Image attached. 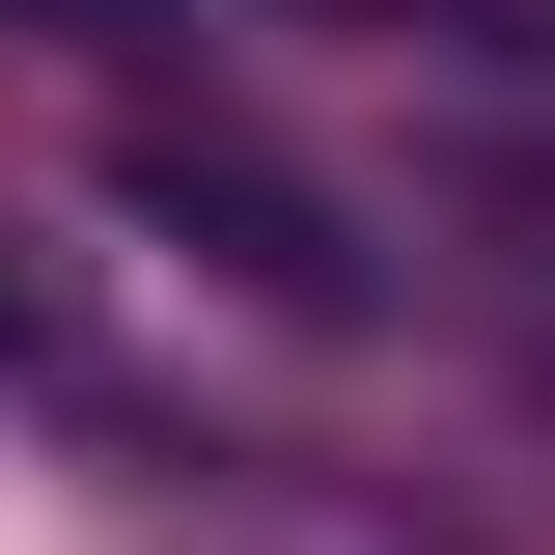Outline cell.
I'll use <instances>...</instances> for the list:
<instances>
[{
  "mask_svg": "<svg viewBox=\"0 0 555 555\" xmlns=\"http://www.w3.org/2000/svg\"><path fill=\"white\" fill-rule=\"evenodd\" d=\"M361 28H416V56H555V0H361Z\"/></svg>",
  "mask_w": 555,
  "mask_h": 555,
  "instance_id": "7a4b0ae2",
  "label": "cell"
},
{
  "mask_svg": "<svg viewBox=\"0 0 555 555\" xmlns=\"http://www.w3.org/2000/svg\"><path fill=\"white\" fill-rule=\"evenodd\" d=\"M112 195H139V222H195V250L250 278V306H361V250H334L306 195H278V167H222V139H139Z\"/></svg>",
  "mask_w": 555,
  "mask_h": 555,
  "instance_id": "6da1fadb",
  "label": "cell"
},
{
  "mask_svg": "<svg viewBox=\"0 0 555 555\" xmlns=\"http://www.w3.org/2000/svg\"><path fill=\"white\" fill-rule=\"evenodd\" d=\"M0 28H167V0H0Z\"/></svg>",
  "mask_w": 555,
  "mask_h": 555,
  "instance_id": "277c9868",
  "label": "cell"
},
{
  "mask_svg": "<svg viewBox=\"0 0 555 555\" xmlns=\"http://www.w3.org/2000/svg\"><path fill=\"white\" fill-rule=\"evenodd\" d=\"M0 361H56V278H0Z\"/></svg>",
  "mask_w": 555,
  "mask_h": 555,
  "instance_id": "3957f363",
  "label": "cell"
}]
</instances>
